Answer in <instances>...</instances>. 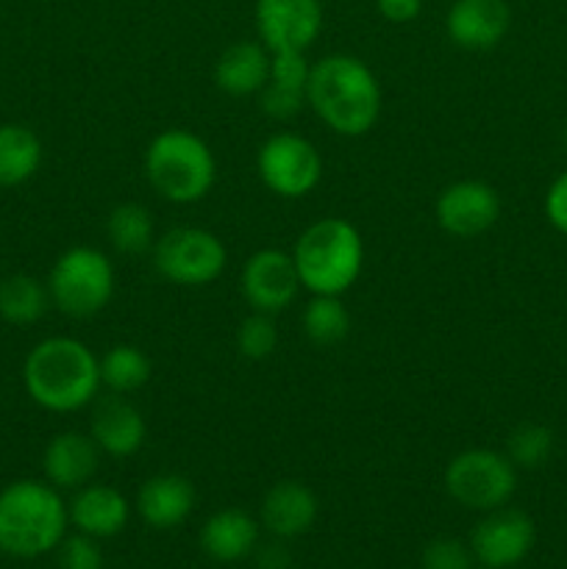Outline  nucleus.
<instances>
[{
    "mask_svg": "<svg viewBox=\"0 0 567 569\" xmlns=\"http://www.w3.org/2000/svg\"><path fill=\"white\" fill-rule=\"evenodd\" d=\"M306 103L339 137H365L381 117V83L356 56H322L311 64Z\"/></svg>",
    "mask_w": 567,
    "mask_h": 569,
    "instance_id": "f257e3e1",
    "label": "nucleus"
},
{
    "mask_svg": "<svg viewBox=\"0 0 567 569\" xmlns=\"http://www.w3.org/2000/svg\"><path fill=\"white\" fill-rule=\"evenodd\" d=\"M22 387L39 409L72 415L100 392V359L76 337H48L28 350L22 361Z\"/></svg>",
    "mask_w": 567,
    "mask_h": 569,
    "instance_id": "f03ea898",
    "label": "nucleus"
},
{
    "mask_svg": "<svg viewBox=\"0 0 567 569\" xmlns=\"http://www.w3.org/2000/svg\"><path fill=\"white\" fill-rule=\"evenodd\" d=\"M70 511L48 481L20 478L0 489V553L39 559L53 553L67 537Z\"/></svg>",
    "mask_w": 567,
    "mask_h": 569,
    "instance_id": "7ed1b4c3",
    "label": "nucleus"
},
{
    "mask_svg": "<svg viewBox=\"0 0 567 569\" xmlns=\"http://www.w3.org/2000/svg\"><path fill=\"white\" fill-rule=\"evenodd\" d=\"M292 261L306 292L342 298L361 276L365 239L345 217H322L300 233L292 248Z\"/></svg>",
    "mask_w": 567,
    "mask_h": 569,
    "instance_id": "20e7f679",
    "label": "nucleus"
},
{
    "mask_svg": "<svg viewBox=\"0 0 567 569\" xmlns=\"http://www.w3.org/2000/svg\"><path fill=\"white\" fill-rule=\"evenodd\" d=\"M145 178L156 194L176 206H192L211 192L217 159L206 139L187 128H167L145 150Z\"/></svg>",
    "mask_w": 567,
    "mask_h": 569,
    "instance_id": "39448f33",
    "label": "nucleus"
},
{
    "mask_svg": "<svg viewBox=\"0 0 567 569\" xmlns=\"http://www.w3.org/2000/svg\"><path fill=\"white\" fill-rule=\"evenodd\" d=\"M50 303L72 320L100 315L115 298L117 276L109 256L89 244H76L53 261L48 276Z\"/></svg>",
    "mask_w": 567,
    "mask_h": 569,
    "instance_id": "423d86ee",
    "label": "nucleus"
},
{
    "mask_svg": "<svg viewBox=\"0 0 567 569\" xmlns=\"http://www.w3.org/2000/svg\"><path fill=\"white\" fill-rule=\"evenodd\" d=\"M445 489L459 506L487 515L500 506H509L517 489V467L498 450H461L448 461Z\"/></svg>",
    "mask_w": 567,
    "mask_h": 569,
    "instance_id": "0eeeda50",
    "label": "nucleus"
},
{
    "mask_svg": "<svg viewBox=\"0 0 567 569\" xmlns=\"http://www.w3.org/2000/svg\"><path fill=\"white\" fill-rule=\"evenodd\" d=\"M153 264L165 281L178 287H209L226 272L228 250L206 228L178 226L156 239Z\"/></svg>",
    "mask_w": 567,
    "mask_h": 569,
    "instance_id": "6e6552de",
    "label": "nucleus"
},
{
    "mask_svg": "<svg viewBox=\"0 0 567 569\" xmlns=\"http://www.w3.org/2000/svg\"><path fill=\"white\" fill-rule=\"evenodd\" d=\"M261 183L287 200L306 198L322 178V156L306 137L292 131L272 133L256 156Z\"/></svg>",
    "mask_w": 567,
    "mask_h": 569,
    "instance_id": "1a4fd4ad",
    "label": "nucleus"
},
{
    "mask_svg": "<svg viewBox=\"0 0 567 569\" xmlns=\"http://www.w3.org/2000/svg\"><path fill=\"white\" fill-rule=\"evenodd\" d=\"M534 542H537L534 520L526 511L509 506L487 511L470 533L472 559L487 569L517 567L531 553Z\"/></svg>",
    "mask_w": 567,
    "mask_h": 569,
    "instance_id": "9d476101",
    "label": "nucleus"
},
{
    "mask_svg": "<svg viewBox=\"0 0 567 569\" xmlns=\"http://www.w3.org/2000/svg\"><path fill=\"white\" fill-rule=\"evenodd\" d=\"M239 287H242L250 309L261 311V315H278V311L289 309L304 289L292 253L278 248L256 250L245 261Z\"/></svg>",
    "mask_w": 567,
    "mask_h": 569,
    "instance_id": "9b49d317",
    "label": "nucleus"
},
{
    "mask_svg": "<svg viewBox=\"0 0 567 569\" xmlns=\"http://www.w3.org/2000/svg\"><path fill=\"white\" fill-rule=\"evenodd\" d=\"M439 228L456 239H472L487 233L500 217V194L489 183L465 178L439 192L434 206Z\"/></svg>",
    "mask_w": 567,
    "mask_h": 569,
    "instance_id": "f8f14e48",
    "label": "nucleus"
},
{
    "mask_svg": "<svg viewBox=\"0 0 567 569\" xmlns=\"http://www.w3.org/2000/svg\"><path fill=\"white\" fill-rule=\"evenodd\" d=\"M320 28V0H256V31L270 53L309 50Z\"/></svg>",
    "mask_w": 567,
    "mask_h": 569,
    "instance_id": "ddd939ff",
    "label": "nucleus"
},
{
    "mask_svg": "<svg viewBox=\"0 0 567 569\" xmlns=\"http://www.w3.org/2000/svg\"><path fill=\"white\" fill-rule=\"evenodd\" d=\"M89 437L94 439L100 453L111 459H128L142 450L148 439V422L126 395H109L94 406Z\"/></svg>",
    "mask_w": 567,
    "mask_h": 569,
    "instance_id": "4468645a",
    "label": "nucleus"
},
{
    "mask_svg": "<svg viewBox=\"0 0 567 569\" xmlns=\"http://www.w3.org/2000/svg\"><path fill=\"white\" fill-rule=\"evenodd\" d=\"M511 26L506 0H456L448 11V37L456 48L489 50L504 42Z\"/></svg>",
    "mask_w": 567,
    "mask_h": 569,
    "instance_id": "2eb2a0df",
    "label": "nucleus"
},
{
    "mask_svg": "<svg viewBox=\"0 0 567 569\" xmlns=\"http://www.w3.org/2000/svg\"><path fill=\"white\" fill-rule=\"evenodd\" d=\"M100 465V448L89 433L81 431H61L44 445L42 453V472L44 481L56 487L59 492L67 489L87 487L94 478Z\"/></svg>",
    "mask_w": 567,
    "mask_h": 569,
    "instance_id": "dca6fc26",
    "label": "nucleus"
},
{
    "mask_svg": "<svg viewBox=\"0 0 567 569\" xmlns=\"http://www.w3.org/2000/svg\"><path fill=\"white\" fill-rule=\"evenodd\" d=\"M70 511V526L78 533H87L92 539H111L126 531L131 520V503L120 489L109 483H92L76 489L72 500L67 503Z\"/></svg>",
    "mask_w": 567,
    "mask_h": 569,
    "instance_id": "f3484780",
    "label": "nucleus"
},
{
    "mask_svg": "<svg viewBox=\"0 0 567 569\" xmlns=\"http://www.w3.org/2000/svg\"><path fill=\"white\" fill-rule=\"evenodd\" d=\"M317 511H320L317 495L306 483L278 481L261 500V526L278 542H287L304 537L315 526Z\"/></svg>",
    "mask_w": 567,
    "mask_h": 569,
    "instance_id": "a211bd4d",
    "label": "nucleus"
},
{
    "mask_svg": "<svg viewBox=\"0 0 567 569\" xmlns=\"http://www.w3.org/2000/svg\"><path fill=\"white\" fill-rule=\"evenodd\" d=\"M192 481L178 472H161V476L148 478L137 492V511L145 526L156 531H170V528L183 526L195 511Z\"/></svg>",
    "mask_w": 567,
    "mask_h": 569,
    "instance_id": "6ab92c4d",
    "label": "nucleus"
},
{
    "mask_svg": "<svg viewBox=\"0 0 567 569\" xmlns=\"http://www.w3.org/2000/svg\"><path fill=\"white\" fill-rule=\"evenodd\" d=\"M200 548L211 561L233 565L259 550V522L242 509H222L200 528Z\"/></svg>",
    "mask_w": 567,
    "mask_h": 569,
    "instance_id": "aec40b11",
    "label": "nucleus"
},
{
    "mask_svg": "<svg viewBox=\"0 0 567 569\" xmlns=\"http://www.w3.org/2000/svg\"><path fill=\"white\" fill-rule=\"evenodd\" d=\"M270 81V50L261 42H237L222 50L215 64V83L231 98L259 94Z\"/></svg>",
    "mask_w": 567,
    "mask_h": 569,
    "instance_id": "412c9836",
    "label": "nucleus"
},
{
    "mask_svg": "<svg viewBox=\"0 0 567 569\" xmlns=\"http://www.w3.org/2000/svg\"><path fill=\"white\" fill-rule=\"evenodd\" d=\"M42 167V139L20 122L0 126V187H22Z\"/></svg>",
    "mask_w": 567,
    "mask_h": 569,
    "instance_id": "4be33fe9",
    "label": "nucleus"
},
{
    "mask_svg": "<svg viewBox=\"0 0 567 569\" xmlns=\"http://www.w3.org/2000/svg\"><path fill=\"white\" fill-rule=\"evenodd\" d=\"M48 283L28 272H17L0 281V320L9 326L28 328L42 320L50 309Z\"/></svg>",
    "mask_w": 567,
    "mask_h": 569,
    "instance_id": "5701e85b",
    "label": "nucleus"
},
{
    "mask_svg": "<svg viewBox=\"0 0 567 569\" xmlns=\"http://www.w3.org/2000/svg\"><path fill=\"white\" fill-rule=\"evenodd\" d=\"M150 372H153V365L137 345H111L100 356V383L111 395L128 398L131 392H139L150 381Z\"/></svg>",
    "mask_w": 567,
    "mask_h": 569,
    "instance_id": "b1692460",
    "label": "nucleus"
},
{
    "mask_svg": "<svg viewBox=\"0 0 567 569\" xmlns=\"http://www.w3.org/2000/svg\"><path fill=\"white\" fill-rule=\"evenodd\" d=\"M306 339L317 348H334L350 333V311L339 295H311L300 315Z\"/></svg>",
    "mask_w": 567,
    "mask_h": 569,
    "instance_id": "393cba45",
    "label": "nucleus"
},
{
    "mask_svg": "<svg viewBox=\"0 0 567 569\" xmlns=\"http://www.w3.org/2000/svg\"><path fill=\"white\" fill-rule=\"evenodd\" d=\"M106 237L122 256H142L156 244L153 214L142 203H120L106 220Z\"/></svg>",
    "mask_w": 567,
    "mask_h": 569,
    "instance_id": "a878e982",
    "label": "nucleus"
},
{
    "mask_svg": "<svg viewBox=\"0 0 567 569\" xmlns=\"http://www.w3.org/2000/svg\"><path fill=\"white\" fill-rule=\"evenodd\" d=\"M550 453H554V433L539 422H523L506 439V456L523 470H537L550 459Z\"/></svg>",
    "mask_w": 567,
    "mask_h": 569,
    "instance_id": "bb28decb",
    "label": "nucleus"
},
{
    "mask_svg": "<svg viewBox=\"0 0 567 569\" xmlns=\"http://www.w3.org/2000/svg\"><path fill=\"white\" fill-rule=\"evenodd\" d=\"M278 348V328L272 315H261L253 311L250 317H245L242 326L237 328V350L239 356L250 361L270 359Z\"/></svg>",
    "mask_w": 567,
    "mask_h": 569,
    "instance_id": "cd10ccee",
    "label": "nucleus"
},
{
    "mask_svg": "<svg viewBox=\"0 0 567 569\" xmlns=\"http://www.w3.org/2000/svg\"><path fill=\"white\" fill-rule=\"evenodd\" d=\"M56 553H59V569H103L100 539L87 537V533L76 531L72 537H64Z\"/></svg>",
    "mask_w": 567,
    "mask_h": 569,
    "instance_id": "c85d7f7f",
    "label": "nucleus"
},
{
    "mask_svg": "<svg viewBox=\"0 0 567 569\" xmlns=\"http://www.w3.org/2000/svg\"><path fill=\"white\" fill-rule=\"evenodd\" d=\"M472 550L470 545H461L454 537L431 539L422 550L420 565L422 569H472Z\"/></svg>",
    "mask_w": 567,
    "mask_h": 569,
    "instance_id": "c756f323",
    "label": "nucleus"
},
{
    "mask_svg": "<svg viewBox=\"0 0 567 569\" xmlns=\"http://www.w3.org/2000/svg\"><path fill=\"white\" fill-rule=\"evenodd\" d=\"M309 76L311 64L306 61V50H278V53H270V81L278 83V87L306 92Z\"/></svg>",
    "mask_w": 567,
    "mask_h": 569,
    "instance_id": "7c9ffc66",
    "label": "nucleus"
},
{
    "mask_svg": "<svg viewBox=\"0 0 567 569\" xmlns=\"http://www.w3.org/2000/svg\"><path fill=\"white\" fill-rule=\"evenodd\" d=\"M259 103H261V111H265L270 120L287 122L304 111L306 92H300V89L278 87V83L267 81V87L259 92Z\"/></svg>",
    "mask_w": 567,
    "mask_h": 569,
    "instance_id": "2f4dec72",
    "label": "nucleus"
},
{
    "mask_svg": "<svg viewBox=\"0 0 567 569\" xmlns=\"http://www.w3.org/2000/svg\"><path fill=\"white\" fill-rule=\"evenodd\" d=\"M545 217L556 231L567 237V170L550 183L548 194H545Z\"/></svg>",
    "mask_w": 567,
    "mask_h": 569,
    "instance_id": "473e14b6",
    "label": "nucleus"
},
{
    "mask_svg": "<svg viewBox=\"0 0 567 569\" xmlns=\"http://www.w3.org/2000/svg\"><path fill=\"white\" fill-rule=\"evenodd\" d=\"M378 11L389 22H411L422 9V0H376Z\"/></svg>",
    "mask_w": 567,
    "mask_h": 569,
    "instance_id": "72a5a7b5",
    "label": "nucleus"
},
{
    "mask_svg": "<svg viewBox=\"0 0 567 569\" xmlns=\"http://www.w3.org/2000/svg\"><path fill=\"white\" fill-rule=\"evenodd\" d=\"M292 567V559H289L287 548L281 545H265L259 550V569H289Z\"/></svg>",
    "mask_w": 567,
    "mask_h": 569,
    "instance_id": "f704fd0d",
    "label": "nucleus"
},
{
    "mask_svg": "<svg viewBox=\"0 0 567 569\" xmlns=\"http://www.w3.org/2000/svg\"><path fill=\"white\" fill-rule=\"evenodd\" d=\"M565 142H567V131H565Z\"/></svg>",
    "mask_w": 567,
    "mask_h": 569,
    "instance_id": "c9c22d12",
    "label": "nucleus"
},
{
    "mask_svg": "<svg viewBox=\"0 0 567 569\" xmlns=\"http://www.w3.org/2000/svg\"><path fill=\"white\" fill-rule=\"evenodd\" d=\"M481 569H487V567H481Z\"/></svg>",
    "mask_w": 567,
    "mask_h": 569,
    "instance_id": "e433bc0d",
    "label": "nucleus"
}]
</instances>
